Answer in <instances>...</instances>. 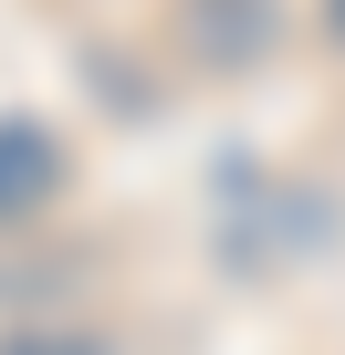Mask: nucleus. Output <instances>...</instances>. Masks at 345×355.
<instances>
[{"instance_id":"1","label":"nucleus","mask_w":345,"mask_h":355,"mask_svg":"<svg viewBox=\"0 0 345 355\" xmlns=\"http://www.w3.org/2000/svg\"><path fill=\"white\" fill-rule=\"evenodd\" d=\"M53 178H63V157L42 125H0V209H42Z\"/></svg>"},{"instance_id":"2","label":"nucleus","mask_w":345,"mask_h":355,"mask_svg":"<svg viewBox=\"0 0 345 355\" xmlns=\"http://www.w3.org/2000/svg\"><path fill=\"white\" fill-rule=\"evenodd\" d=\"M189 42H199L210 63L262 53V42H272V0H199V11H189Z\"/></svg>"},{"instance_id":"3","label":"nucleus","mask_w":345,"mask_h":355,"mask_svg":"<svg viewBox=\"0 0 345 355\" xmlns=\"http://www.w3.org/2000/svg\"><path fill=\"white\" fill-rule=\"evenodd\" d=\"M324 32H335V42H345V0H324Z\"/></svg>"}]
</instances>
